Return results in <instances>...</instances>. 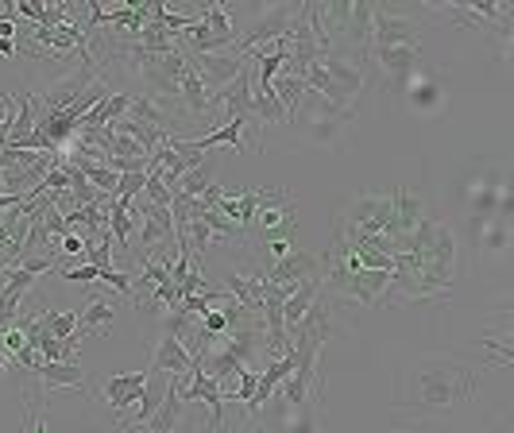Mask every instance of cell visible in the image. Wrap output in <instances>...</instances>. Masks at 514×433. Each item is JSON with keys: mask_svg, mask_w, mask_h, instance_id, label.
Segmentation results:
<instances>
[{"mask_svg": "<svg viewBox=\"0 0 514 433\" xmlns=\"http://www.w3.org/2000/svg\"><path fill=\"white\" fill-rule=\"evenodd\" d=\"M480 395V368L464 356H422L402 376V410L441 414Z\"/></svg>", "mask_w": 514, "mask_h": 433, "instance_id": "obj_1", "label": "cell"}, {"mask_svg": "<svg viewBox=\"0 0 514 433\" xmlns=\"http://www.w3.org/2000/svg\"><path fill=\"white\" fill-rule=\"evenodd\" d=\"M387 287H391V271H368V267H352L348 260L325 256V275H321L325 298H341L352 306L375 310V306H383Z\"/></svg>", "mask_w": 514, "mask_h": 433, "instance_id": "obj_2", "label": "cell"}, {"mask_svg": "<svg viewBox=\"0 0 514 433\" xmlns=\"http://www.w3.org/2000/svg\"><path fill=\"white\" fill-rule=\"evenodd\" d=\"M236 43V28H232L229 4H205L201 20L178 31V47L186 55H217V51H232Z\"/></svg>", "mask_w": 514, "mask_h": 433, "instance_id": "obj_3", "label": "cell"}, {"mask_svg": "<svg viewBox=\"0 0 514 433\" xmlns=\"http://www.w3.org/2000/svg\"><path fill=\"white\" fill-rule=\"evenodd\" d=\"M391 190H372V194H360L356 202L344 205V213L337 217L344 229H352L356 236H375V232L391 229Z\"/></svg>", "mask_w": 514, "mask_h": 433, "instance_id": "obj_4", "label": "cell"}, {"mask_svg": "<svg viewBox=\"0 0 514 433\" xmlns=\"http://www.w3.org/2000/svg\"><path fill=\"white\" fill-rule=\"evenodd\" d=\"M372 47H422V24L387 4H372Z\"/></svg>", "mask_w": 514, "mask_h": 433, "instance_id": "obj_5", "label": "cell"}, {"mask_svg": "<svg viewBox=\"0 0 514 433\" xmlns=\"http://www.w3.org/2000/svg\"><path fill=\"white\" fill-rule=\"evenodd\" d=\"M259 414H263V422L256 433H317L314 403H286L283 391H275Z\"/></svg>", "mask_w": 514, "mask_h": 433, "instance_id": "obj_6", "label": "cell"}, {"mask_svg": "<svg viewBox=\"0 0 514 433\" xmlns=\"http://www.w3.org/2000/svg\"><path fill=\"white\" fill-rule=\"evenodd\" d=\"M294 16H298V8L294 4H275V8H267L263 16H259L252 28L244 31L236 43H232L229 55L244 58L248 51H256V47H267V43H275V39H283L286 28L294 24Z\"/></svg>", "mask_w": 514, "mask_h": 433, "instance_id": "obj_7", "label": "cell"}, {"mask_svg": "<svg viewBox=\"0 0 514 433\" xmlns=\"http://www.w3.org/2000/svg\"><path fill=\"white\" fill-rule=\"evenodd\" d=\"M317 66L325 70V78L337 86V93H341L344 101L352 105V97H360V89H364V82H368V58L360 55H344V51H329V55L317 58Z\"/></svg>", "mask_w": 514, "mask_h": 433, "instance_id": "obj_8", "label": "cell"}, {"mask_svg": "<svg viewBox=\"0 0 514 433\" xmlns=\"http://www.w3.org/2000/svg\"><path fill=\"white\" fill-rule=\"evenodd\" d=\"M93 82H97V70H93V66H78V70H70L66 78L47 82L35 97H43V113H66V109H70V105H74V101H78Z\"/></svg>", "mask_w": 514, "mask_h": 433, "instance_id": "obj_9", "label": "cell"}, {"mask_svg": "<svg viewBox=\"0 0 514 433\" xmlns=\"http://www.w3.org/2000/svg\"><path fill=\"white\" fill-rule=\"evenodd\" d=\"M317 275H325V260L306 252V248H290L286 256L271 260V267L263 271V279L279 283V287H298L302 279H317Z\"/></svg>", "mask_w": 514, "mask_h": 433, "instance_id": "obj_10", "label": "cell"}, {"mask_svg": "<svg viewBox=\"0 0 514 433\" xmlns=\"http://www.w3.org/2000/svg\"><path fill=\"white\" fill-rule=\"evenodd\" d=\"M190 379V387H182V403H205L209 406V433L225 430V399H221V387L209 372L194 368L190 376H182V383Z\"/></svg>", "mask_w": 514, "mask_h": 433, "instance_id": "obj_11", "label": "cell"}, {"mask_svg": "<svg viewBox=\"0 0 514 433\" xmlns=\"http://www.w3.org/2000/svg\"><path fill=\"white\" fill-rule=\"evenodd\" d=\"M418 58H422V47H368V66H379L387 82H410L418 74Z\"/></svg>", "mask_w": 514, "mask_h": 433, "instance_id": "obj_12", "label": "cell"}, {"mask_svg": "<svg viewBox=\"0 0 514 433\" xmlns=\"http://www.w3.org/2000/svg\"><path fill=\"white\" fill-rule=\"evenodd\" d=\"M194 70H198L201 86L209 93H221L225 86H232L240 74H244V58L229 55V51H217V55H190Z\"/></svg>", "mask_w": 514, "mask_h": 433, "instance_id": "obj_13", "label": "cell"}, {"mask_svg": "<svg viewBox=\"0 0 514 433\" xmlns=\"http://www.w3.org/2000/svg\"><path fill=\"white\" fill-rule=\"evenodd\" d=\"M391 229H387V236L391 240H406L410 232L422 229V221H426V202L410 190V186H395L391 190Z\"/></svg>", "mask_w": 514, "mask_h": 433, "instance_id": "obj_14", "label": "cell"}, {"mask_svg": "<svg viewBox=\"0 0 514 433\" xmlns=\"http://www.w3.org/2000/svg\"><path fill=\"white\" fill-rule=\"evenodd\" d=\"M143 387H147V376H143V372H120V376L105 379V387H101V399L113 406L116 426H120L124 410H132V406L140 403Z\"/></svg>", "mask_w": 514, "mask_h": 433, "instance_id": "obj_15", "label": "cell"}, {"mask_svg": "<svg viewBox=\"0 0 514 433\" xmlns=\"http://www.w3.org/2000/svg\"><path fill=\"white\" fill-rule=\"evenodd\" d=\"M182 410H186V403H182V376H174V379H167V391H163V399L155 406V414L143 422V430L174 433V426L182 422Z\"/></svg>", "mask_w": 514, "mask_h": 433, "instance_id": "obj_16", "label": "cell"}, {"mask_svg": "<svg viewBox=\"0 0 514 433\" xmlns=\"http://www.w3.org/2000/svg\"><path fill=\"white\" fill-rule=\"evenodd\" d=\"M31 376L43 383V391H58V387H70V391H89V379L78 364H62V360H39Z\"/></svg>", "mask_w": 514, "mask_h": 433, "instance_id": "obj_17", "label": "cell"}, {"mask_svg": "<svg viewBox=\"0 0 514 433\" xmlns=\"http://www.w3.org/2000/svg\"><path fill=\"white\" fill-rule=\"evenodd\" d=\"M198 360L186 352V345L174 337V333H163L159 345H155V356H151V372H171V376H186L194 372Z\"/></svg>", "mask_w": 514, "mask_h": 433, "instance_id": "obj_18", "label": "cell"}, {"mask_svg": "<svg viewBox=\"0 0 514 433\" xmlns=\"http://www.w3.org/2000/svg\"><path fill=\"white\" fill-rule=\"evenodd\" d=\"M140 232V221L132 217V205H124V202H109V236L116 240V248L120 252H128L132 248V236Z\"/></svg>", "mask_w": 514, "mask_h": 433, "instance_id": "obj_19", "label": "cell"}, {"mask_svg": "<svg viewBox=\"0 0 514 433\" xmlns=\"http://www.w3.org/2000/svg\"><path fill=\"white\" fill-rule=\"evenodd\" d=\"M507 244H511V221H503V217H491L484 229L472 236V248L480 252V256H499V252H507Z\"/></svg>", "mask_w": 514, "mask_h": 433, "instance_id": "obj_20", "label": "cell"}, {"mask_svg": "<svg viewBox=\"0 0 514 433\" xmlns=\"http://www.w3.org/2000/svg\"><path fill=\"white\" fill-rule=\"evenodd\" d=\"M406 105L418 109V113H433L441 105V86L429 78V74H414L406 82Z\"/></svg>", "mask_w": 514, "mask_h": 433, "instance_id": "obj_21", "label": "cell"}, {"mask_svg": "<svg viewBox=\"0 0 514 433\" xmlns=\"http://www.w3.org/2000/svg\"><path fill=\"white\" fill-rule=\"evenodd\" d=\"M317 294H321V275H317V279H302L298 287L290 290V298L283 302V321H286V329H290L294 321H298L302 314H306V310H310V306H314Z\"/></svg>", "mask_w": 514, "mask_h": 433, "instance_id": "obj_22", "label": "cell"}, {"mask_svg": "<svg viewBox=\"0 0 514 433\" xmlns=\"http://www.w3.org/2000/svg\"><path fill=\"white\" fill-rule=\"evenodd\" d=\"M271 89H275V97H279L283 113L290 116V124H294L298 105H302V97H306V82H302V78H294V74H286V70H279V78L271 82Z\"/></svg>", "mask_w": 514, "mask_h": 433, "instance_id": "obj_23", "label": "cell"}, {"mask_svg": "<svg viewBox=\"0 0 514 433\" xmlns=\"http://www.w3.org/2000/svg\"><path fill=\"white\" fill-rule=\"evenodd\" d=\"M252 109H256L259 124H290V116L283 113V105H279V97H275L271 86H256L252 82Z\"/></svg>", "mask_w": 514, "mask_h": 433, "instance_id": "obj_24", "label": "cell"}, {"mask_svg": "<svg viewBox=\"0 0 514 433\" xmlns=\"http://www.w3.org/2000/svg\"><path fill=\"white\" fill-rule=\"evenodd\" d=\"M213 178H217V159H205L201 167L194 171H186L178 178V190L174 194H186V198H201L209 186H213Z\"/></svg>", "mask_w": 514, "mask_h": 433, "instance_id": "obj_25", "label": "cell"}, {"mask_svg": "<svg viewBox=\"0 0 514 433\" xmlns=\"http://www.w3.org/2000/svg\"><path fill=\"white\" fill-rule=\"evenodd\" d=\"M167 379L171 376H163V372H151L147 376V387H143V395H140V418L136 422H128L124 430H143V422L155 414V406H159V399H163V391H167Z\"/></svg>", "mask_w": 514, "mask_h": 433, "instance_id": "obj_26", "label": "cell"}, {"mask_svg": "<svg viewBox=\"0 0 514 433\" xmlns=\"http://www.w3.org/2000/svg\"><path fill=\"white\" fill-rule=\"evenodd\" d=\"M113 318H116L113 302H105V298L89 302V310H82V321H78V337H86L89 329H105V325H113Z\"/></svg>", "mask_w": 514, "mask_h": 433, "instance_id": "obj_27", "label": "cell"}, {"mask_svg": "<svg viewBox=\"0 0 514 433\" xmlns=\"http://www.w3.org/2000/svg\"><path fill=\"white\" fill-rule=\"evenodd\" d=\"M171 190L159 182V174L147 167V178H143V202H151V205H163V209H171Z\"/></svg>", "mask_w": 514, "mask_h": 433, "instance_id": "obj_28", "label": "cell"}, {"mask_svg": "<svg viewBox=\"0 0 514 433\" xmlns=\"http://www.w3.org/2000/svg\"><path fill=\"white\" fill-rule=\"evenodd\" d=\"M28 426H24V433H51L47 430V418H43V410H39V399L28 391Z\"/></svg>", "mask_w": 514, "mask_h": 433, "instance_id": "obj_29", "label": "cell"}, {"mask_svg": "<svg viewBox=\"0 0 514 433\" xmlns=\"http://www.w3.org/2000/svg\"><path fill=\"white\" fill-rule=\"evenodd\" d=\"M58 248H62V256H78V260H86V244H82V236H74V232H66V236L58 240Z\"/></svg>", "mask_w": 514, "mask_h": 433, "instance_id": "obj_30", "label": "cell"}, {"mask_svg": "<svg viewBox=\"0 0 514 433\" xmlns=\"http://www.w3.org/2000/svg\"><path fill=\"white\" fill-rule=\"evenodd\" d=\"M16 51H20V47H16V39H4V35H0V55H16Z\"/></svg>", "mask_w": 514, "mask_h": 433, "instance_id": "obj_31", "label": "cell"}, {"mask_svg": "<svg viewBox=\"0 0 514 433\" xmlns=\"http://www.w3.org/2000/svg\"><path fill=\"white\" fill-rule=\"evenodd\" d=\"M0 256H4V240H0Z\"/></svg>", "mask_w": 514, "mask_h": 433, "instance_id": "obj_32", "label": "cell"}, {"mask_svg": "<svg viewBox=\"0 0 514 433\" xmlns=\"http://www.w3.org/2000/svg\"><path fill=\"white\" fill-rule=\"evenodd\" d=\"M0 290H4V283H0Z\"/></svg>", "mask_w": 514, "mask_h": 433, "instance_id": "obj_33", "label": "cell"}, {"mask_svg": "<svg viewBox=\"0 0 514 433\" xmlns=\"http://www.w3.org/2000/svg\"><path fill=\"white\" fill-rule=\"evenodd\" d=\"M0 194H4V190H0Z\"/></svg>", "mask_w": 514, "mask_h": 433, "instance_id": "obj_34", "label": "cell"}]
</instances>
